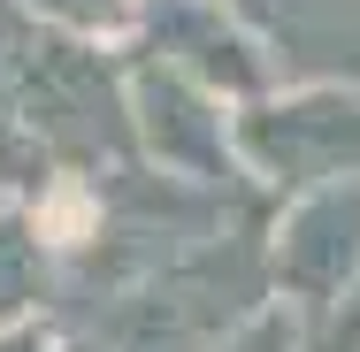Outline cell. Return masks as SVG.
I'll list each match as a JSON object with an SVG mask.
<instances>
[{
  "mask_svg": "<svg viewBox=\"0 0 360 352\" xmlns=\"http://www.w3.org/2000/svg\"><path fill=\"white\" fill-rule=\"evenodd\" d=\"M0 115L54 169L100 176L139 161L131 145V54L84 46L39 23L23 0H0Z\"/></svg>",
  "mask_w": 360,
  "mask_h": 352,
  "instance_id": "6da1fadb",
  "label": "cell"
},
{
  "mask_svg": "<svg viewBox=\"0 0 360 352\" xmlns=\"http://www.w3.org/2000/svg\"><path fill=\"white\" fill-rule=\"evenodd\" d=\"M238 161L276 200L360 184V84L353 77H291L269 100L238 107Z\"/></svg>",
  "mask_w": 360,
  "mask_h": 352,
  "instance_id": "7a4b0ae2",
  "label": "cell"
},
{
  "mask_svg": "<svg viewBox=\"0 0 360 352\" xmlns=\"http://www.w3.org/2000/svg\"><path fill=\"white\" fill-rule=\"evenodd\" d=\"M131 145L146 169L200 184V192H245V161H238V107L215 100L207 84L139 62L131 54Z\"/></svg>",
  "mask_w": 360,
  "mask_h": 352,
  "instance_id": "3957f363",
  "label": "cell"
},
{
  "mask_svg": "<svg viewBox=\"0 0 360 352\" xmlns=\"http://www.w3.org/2000/svg\"><path fill=\"white\" fill-rule=\"evenodd\" d=\"M131 54L207 84L230 107H253V100H269L284 84V62L238 15V0H146V23L131 39Z\"/></svg>",
  "mask_w": 360,
  "mask_h": 352,
  "instance_id": "277c9868",
  "label": "cell"
},
{
  "mask_svg": "<svg viewBox=\"0 0 360 352\" xmlns=\"http://www.w3.org/2000/svg\"><path fill=\"white\" fill-rule=\"evenodd\" d=\"M261 253H269V291L307 330L345 314V299H360V184L284 200Z\"/></svg>",
  "mask_w": 360,
  "mask_h": 352,
  "instance_id": "5b68a950",
  "label": "cell"
},
{
  "mask_svg": "<svg viewBox=\"0 0 360 352\" xmlns=\"http://www.w3.org/2000/svg\"><path fill=\"white\" fill-rule=\"evenodd\" d=\"M238 15L269 39L284 70L360 62V0H238Z\"/></svg>",
  "mask_w": 360,
  "mask_h": 352,
  "instance_id": "8992f818",
  "label": "cell"
},
{
  "mask_svg": "<svg viewBox=\"0 0 360 352\" xmlns=\"http://www.w3.org/2000/svg\"><path fill=\"white\" fill-rule=\"evenodd\" d=\"M62 261L70 253L46 237L31 200H0V330L46 322V306L62 291Z\"/></svg>",
  "mask_w": 360,
  "mask_h": 352,
  "instance_id": "52a82bcc",
  "label": "cell"
},
{
  "mask_svg": "<svg viewBox=\"0 0 360 352\" xmlns=\"http://www.w3.org/2000/svg\"><path fill=\"white\" fill-rule=\"evenodd\" d=\"M23 8L39 23L84 39V46H115V54H131V39H139V23H146V0H23Z\"/></svg>",
  "mask_w": 360,
  "mask_h": 352,
  "instance_id": "ba28073f",
  "label": "cell"
},
{
  "mask_svg": "<svg viewBox=\"0 0 360 352\" xmlns=\"http://www.w3.org/2000/svg\"><path fill=\"white\" fill-rule=\"evenodd\" d=\"M207 352H307V322L291 314L284 299H269V306H253L238 330H222Z\"/></svg>",
  "mask_w": 360,
  "mask_h": 352,
  "instance_id": "9c48e42d",
  "label": "cell"
},
{
  "mask_svg": "<svg viewBox=\"0 0 360 352\" xmlns=\"http://www.w3.org/2000/svg\"><path fill=\"white\" fill-rule=\"evenodd\" d=\"M46 184H54V161L0 115V200H39Z\"/></svg>",
  "mask_w": 360,
  "mask_h": 352,
  "instance_id": "30bf717a",
  "label": "cell"
},
{
  "mask_svg": "<svg viewBox=\"0 0 360 352\" xmlns=\"http://www.w3.org/2000/svg\"><path fill=\"white\" fill-rule=\"evenodd\" d=\"M54 322H15V330H0V352H54Z\"/></svg>",
  "mask_w": 360,
  "mask_h": 352,
  "instance_id": "8fae6325",
  "label": "cell"
},
{
  "mask_svg": "<svg viewBox=\"0 0 360 352\" xmlns=\"http://www.w3.org/2000/svg\"><path fill=\"white\" fill-rule=\"evenodd\" d=\"M54 352H115V345H100V337H54Z\"/></svg>",
  "mask_w": 360,
  "mask_h": 352,
  "instance_id": "7c38bea8",
  "label": "cell"
}]
</instances>
